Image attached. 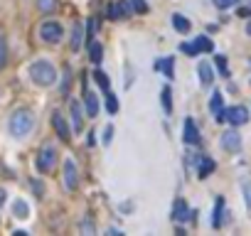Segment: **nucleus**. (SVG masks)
Masks as SVG:
<instances>
[{"mask_svg":"<svg viewBox=\"0 0 251 236\" xmlns=\"http://www.w3.org/2000/svg\"><path fill=\"white\" fill-rule=\"evenodd\" d=\"M64 182H67L69 189H77V185H79V175H77L74 160H67V163H64Z\"/></svg>","mask_w":251,"mask_h":236,"instance_id":"nucleus-7","label":"nucleus"},{"mask_svg":"<svg viewBox=\"0 0 251 236\" xmlns=\"http://www.w3.org/2000/svg\"><path fill=\"white\" fill-rule=\"evenodd\" d=\"M222 217H224V200H222V197H217V204H214V219H212L214 229L222 226Z\"/></svg>","mask_w":251,"mask_h":236,"instance_id":"nucleus-18","label":"nucleus"},{"mask_svg":"<svg viewBox=\"0 0 251 236\" xmlns=\"http://www.w3.org/2000/svg\"><path fill=\"white\" fill-rule=\"evenodd\" d=\"M106 111H109V113H118V99L114 94H109V91H106Z\"/></svg>","mask_w":251,"mask_h":236,"instance_id":"nucleus-24","label":"nucleus"},{"mask_svg":"<svg viewBox=\"0 0 251 236\" xmlns=\"http://www.w3.org/2000/svg\"><path fill=\"white\" fill-rule=\"evenodd\" d=\"M172 219H175V221H187V219H192V212H190V207H187L185 200H177V202H175V207H172Z\"/></svg>","mask_w":251,"mask_h":236,"instance_id":"nucleus-8","label":"nucleus"},{"mask_svg":"<svg viewBox=\"0 0 251 236\" xmlns=\"http://www.w3.org/2000/svg\"><path fill=\"white\" fill-rule=\"evenodd\" d=\"M3 202H5V189H0V207H3Z\"/></svg>","mask_w":251,"mask_h":236,"instance_id":"nucleus-35","label":"nucleus"},{"mask_svg":"<svg viewBox=\"0 0 251 236\" xmlns=\"http://www.w3.org/2000/svg\"><path fill=\"white\" fill-rule=\"evenodd\" d=\"M172 57H163V59H158L155 62V71H163L167 79H172Z\"/></svg>","mask_w":251,"mask_h":236,"instance_id":"nucleus-17","label":"nucleus"},{"mask_svg":"<svg viewBox=\"0 0 251 236\" xmlns=\"http://www.w3.org/2000/svg\"><path fill=\"white\" fill-rule=\"evenodd\" d=\"M192 47H195V54H200V52H212L214 50V45H212V39L209 37H197L195 42H192Z\"/></svg>","mask_w":251,"mask_h":236,"instance_id":"nucleus-15","label":"nucleus"},{"mask_svg":"<svg viewBox=\"0 0 251 236\" xmlns=\"http://www.w3.org/2000/svg\"><path fill=\"white\" fill-rule=\"evenodd\" d=\"M241 192H244V202H246V209H249V217H251V182L246 180L241 185Z\"/></svg>","mask_w":251,"mask_h":236,"instance_id":"nucleus-25","label":"nucleus"},{"mask_svg":"<svg viewBox=\"0 0 251 236\" xmlns=\"http://www.w3.org/2000/svg\"><path fill=\"white\" fill-rule=\"evenodd\" d=\"M94 79H96V84H99L103 91H109V76H106L103 71H99V69H96V71H94Z\"/></svg>","mask_w":251,"mask_h":236,"instance_id":"nucleus-26","label":"nucleus"},{"mask_svg":"<svg viewBox=\"0 0 251 236\" xmlns=\"http://www.w3.org/2000/svg\"><path fill=\"white\" fill-rule=\"evenodd\" d=\"M222 148L229 150V152H239V150H241V135H239L236 131H227V133L222 135Z\"/></svg>","mask_w":251,"mask_h":236,"instance_id":"nucleus-6","label":"nucleus"},{"mask_svg":"<svg viewBox=\"0 0 251 236\" xmlns=\"http://www.w3.org/2000/svg\"><path fill=\"white\" fill-rule=\"evenodd\" d=\"M234 3H236V0H217V5H219V8H232Z\"/></svg>","mask_w":251,"mask_h":236,"instance_id":"nucleus-33","label":"nucleus"},{"mask_svg":"<svg viewBox=\"0 0 251 236\" xmlns=\"http://www.w3.org/2000/svg\"><path fill=\"white\" fill-rule=\"evenodd\" d=\"M86 111H89L91 118L99 113V99H96V94H86Z\"/></svg>","mask_w":251,"mask_h":236,"instance_id":"nucleus-22","label":"nucleus"},{"mask_svg":"<svg viewBox=\"0 0 251 236\" xmlns=\"http://www.w3.org/2000/svg\"><path fill=\"white\" fill-rule=\"evenodd\" d=\"M180 50H183L185 54H195V47H192V45H183Z\"/></svg>","mask_w":251,"mask_h":236,"instance_id":"nucleus-34","label":"nucleus"},{"mask_svg":"<svg viewBox=\"0 0 251 236\" xmlns=\"http://www.w3.org/2000/svg\"><path fill=\"white\" fill-rule=\"evenodd\" d=\"M209 111L214 113V118H217V116L224 111V99H222V94H219V91H214V94H212V101H209Z\"/></svg>","mask_w":251,"mask_h":236,"instance_id":"nucleus-16","label":"nucleus"},{"mask_svg":"<svg viewBox=\"0 0 251 236\" xmlns=\"http://www.w3.org/2000/svg\"><path fill=\"white\" fill-rule=\"evenodd\" d=\"M69 108H71V118H74V128H77V131H82V126H84V111H82L79 101H71V103H69Z\"/></svg>","mask_w":251,"mask_h":236,"instance_id":"nucleus-12","label":"nucleus"},{"mask_svg":"<svg viewBox=\"0 0 251 236\" xmlns=\"http://www.w3.org/2000/svg\"><path fill=\"white\" fill-rule=\"evenodd\" d=\"M5 54H8V50H5V39H0V69L5 67Z\"/></svg>","mask_w":251,"mask_h":236,"instance_id":"nucleus-30","label":"nucleus"},{"mask_svg":"<svg viewBox=\"0 0 251 236\" xmlns=\"http://www.w3.org/2000/svg\"><path fill=\"white\" fill-rule=\"evenodd\" d=\"M13 212H15V217H17V219H27L30 207H27V202H25V200H17V202H15V207H13Z\"/></svg>","mask_w":251,"mask_h":236,"instance_id":"nucleus-21","label":"nucleus"},{"mask_svg":"<svg viewBox=\"0 0 251 236\" xmlns=\"http://www.w3.org/2000/svg\"><path fill=\"white\" fill-rule=\"evenodd\" d=\"M54 160H57L54 148H52V145H45L42 152L37 155V170H40V172H50V170L54 168Z\"/></svg>","mask_w":251,"mask_h":236,"instance_id":"nucleus-5","label":"nucleus"},{"mask_svg":"<svg viewBox=\"0 0 251 236\" xmlns=\"http://www.w3.org/2000/svg\"><path fill=\"white\" fill-rule=\"evenodd\" d=\"M212 170H214V160H212V157H200V170H197L200 180H204Z\"/></svg>","mask_w":251,"mask_h":236,"instance_id":"nucleus-20","label":"nucleus"},{"mask_svg":"<svg viewBox=\"0 0 251 236\" xmlns=\"http://www.w3.org/2000/svg\"><path fill=\"white\" fill-rule=\"evenodd\" d=\"M185 143H190V145L200 143V131H197L192 118H185Z\"/></svg>","mask_w":251,"mask_h":236,"instance_id":"nucleus-10","label":"nucleus"},{"mask_svg":"<svg viewBox=\"0 0 251 236\" xmlns=\"http://www.w3.org/2000/svg\"><path fill=\"white\" fill-rule=\"evenodd\" d=\"M52 123H54V131L59 133V138H62V140H69V126H67L64 116H62L59 111H54V116H52Z\"/></svg>","mask_w":251,"mask_h":236,"instance_id":"nucleus-9","label":"nucleus"},{"mask_svg":"<svg viewBox=\"0 0 251 236\" xmlns=\"http://www.w3.org/2000/svg\"><path fill=\"white\" fill-rule=\"evenodd\" d=\"M32 126H34V118H32V111H27V108L15 111L10 118V133L15 138H25L32 131Z\"/></svg>","mask_w":251,"mask_h":236,"instance_id":"nucleus-1","label":"nucleus"},{"mask_svg":"<svg viewBox=\"0 0 251 236\" xmlns=\"http://www.w3.org/2000/svg\"><path fill=\"white\" fill-rule=\"evenodd\" d=\"M101 57H103V47L94 42V45H91V62H94V64H99V62H101Z\"/></svg>","mask_w":251,"mask_h":236,"instance_id":"nucleus-27","label":"nucleus"},{"mask_svg":"<svg viewBox=\"0 0 251 236\" xmlns=\"http://www.w3.org/2000/svg\"><path fill=\"white\" fill-rule=\"evenodd\" d=\"M54 5H57V0H37V8H40L42 13H52Z\"/></svg>","mask_w":251,"mask_h":236,"instance_id":"nucleus-28","label":"nucleus"},{"mask_svg":"<svg viewBox=\"0 0 251 236\" xmlns=\"http://www.w3.org/2000/svg\"><path fill=\"white\" fill-rule=\"evenodd\" d=\"M131 5H133V10H138V13H146V10H148V5L143 3V0H131Z\"/></svg>","mask_w":251,"mask_h":236,"instance_id":"nucleus-31","label":"nucleus"},{"mask_svg":"<svg viewBox=\"0 0 251 236\" xmlns=\"http://www.w3.org/2000/svg\"><path fill=\"white\" fill-rule=\"evenodd\" d=\"M217 67H219L222 76H227V74H229V69H227V57H224V54H217Z\"/></svg>","mask_w":251,"mask_h":236,"instance_id":"nucleus-29","label":"nucleus"},{"mask_svg":"<svg viewBox=\"0 0 251 236\" xmlns=\"http://www.w3.org/2000/svg\"><path fill=\"white\" fill-rule=\"evenodd\" d=\"M30 76H32V82L37 86H50V84H54L57 71H54V67L50 62H34L30 67Z\"/></svg>","mask_w":251,"mask_h":236,"instance_id":"nucleus-2","label":"nucleus"},{"mask_svg":"<svg viewBox=\"0 0 251 236\" xmlns=\"http://www.w3.org/2000/svg\"><path fill=\"white\" fill-rule=\"evenodd\" d=\"M82 45H84V27L77 22V25H74V30H71V42H69V47L77 52Z\"/></svg>","mask_w":251,"mask_h":236,"instance_id":"nucleus-11","label":"nucleus"},{"mask_svg":"<svg viewBox=\"0 0 251 236\" xmlns=\"http://www.w3.org/2000/svg\"><path fill=\"white\" fill-rule=\"evenodd\" d=\"M160 96H163V108L170 113V111H172V91H170V86H165V89L160 91Z\"/></svg>","mask_w":251,"mask_h":236,"instance_id":"nucleus-23","label":"nucleus"},{"mask_svg":"<svg viewBox=\"0 0 251 236\" xmlns=\"http://www.w3.org/2000/svg\"><path fill=\"white\" fill-rule=\"evenodd\" d=\"M217 121H219V123L227 121V123H232V126H244V123L249 121V111H246V106H232V108H224V111L217 116Z\"/></svg>","mask_w":251,"mask_h":236,"instance_id":"nucleus-3","label":"nucleus"},{"mask_svg":"<svg viewBox=\"0 0 251 236\" xmlns=\"http://www.w3.org/2000/svg\"><path fill=\"white\" fill-rule=\"evenodd\" d=\"M200 82H202V86H209L212 82H214V74H212V67L207 64V62H200Z\"/></svg>","mask_w":251,"mask_h":236,"instance_id":"nucleus-13","label":"nucleus"},{"mask_svg":"<svg viewBox=\"0 0 251 236\" xmlns=\"http://www.w3.org/2000/svg\"><path fill=\"white\" fill-rule=\"evenodd\" d=\"M111 135H114V128L109 126V128L103 131V145H109V143H111Z\"/></svg>","mask_w":251,"mask_h":236,"instance_id":"nucleus-32","label":"nucleus"},{"mask_svg":"<svg viewBox=\"0 0 251 236\" xmlns=\"http://www.w3.org/2000/svg\"><path fill=\"white\" fill-rule=\"evenodd\" d=\"M40 34H42V39H45V42L54 45V42H59V39H62L64 30H62V25H59V22H52V20H47V22L40 27Z\"/></svg>","mask_w":251,"mask_h":236,"instance_id":"nucleus-4","label":"nucleus"},{"mask_svg":"<svg viewBox=\"0 0 251 236\" xmlns=\"http://www.w3.org/2000/svg\"><path fill=\"white\" fill-rule=\"evenodd\" d=\"M109 15H111V20H126L128 17V3H116V5H111V10H109Z\"/></svg>","mask_w":251,"mask_h":236,"instance_id":"nucleus-14","label":"nucleus"},{"mask_svg":"<svg viewBox=\"0 0 251 236\" xmlns=\"http://www.w3.org/2000/svg\"><path fill=\"white\" fill-rule=\"evenodd\" d=\"M172 27L177 30V32H183V34H187L190 32V20L185 17V15H172Z\"/></svg>","mask_w":251,"mask_h":236,"instance_id":"nucleus-19","label":"nucleus"}]
</instances>
